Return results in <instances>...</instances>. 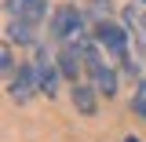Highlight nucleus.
<instances>
[{
  "label": "nucleus",
  "instance_id": "obj_5",
  "mask_svg": "<svg viewBox=\"0 0 146 142\" xmlns=\"http://www.w3.org/2000/svg\"><path fill=\"white\" fill-rule=\"evenodd\" d=\"M33 69H36V84H40V95H55V91H58V77H62V69L55 66V58L44 51V48L36 51Z\"/></svg>",
  "mask_w": 146,
  "mask_h": 142
},
{
  "label": "nucleus",
  "instance_id": "obj_13",
  "mask_svg": "<svg viewBox=\"0 0 146 142\" xmlns=\"http://www.w3.org/2000/svg\"><path fill=\"white\" fill-rule=\"evenodd\" d=\"M135 4H143V7H146V0H135Z\"/></svg>",
  "mask_w": 146,
  "mask_h": 142
},
{
  "label": "nucleus",
  "instance_id": "obj_12",
  "mask_svg": "<svg viewBox=\"0 0 146 142\" xmlns=\"http://www.w3.org/2000/svg\"><path fill=\"white\" fill-rule=\"evenodd\" d=\"M124 142H139V139H135V135H128V139H124Z\"/></svg>",
  "mask_w": 146,
  "mask_h": 142
},
{
  "label": "nucleus",
  "instance_id": "obj_2",
  "mask_svg": "<svg viewBox=\"0 0 146 142\" xmlns=\"http://www.w3.org/2000/svg\"><path fill=\"white\" fill-rule=\"evenodd\" d=\"M51 36L58 40V44H80V40H84V11L73 7V4L55 7V15H51Z\"/></svg>",
  "mask_w": 146,
  "mask_h": 142
},
{
  "label": "nucleus",
  "instance_id": "obj_8",
  "mask_svg": "<svg viewBox=\"0 0 146 142\" xmlns=\"http://www.w3.org/2000/svg\"><path fill=\"white\" fill-rule=\"evenodd\" d=\"M124 22H128V29H131V36H135L139 44H146V7L143 4L124 7Z\"/></svg>",
  "mask_w": 146,
  "mask_h": 142
},
{
  "label": "nucleus",
  "instance_id": "obj_1",
  "mask_svg": "<svg viewBox=\"0 0 146 142\" xmlns=\"http://www.w3.org/2000/svg\"><path fill=\"white\" fill-rule=\"evenodd\" d=\"M95 40H99V48L113 58V66H121L124 73H135V62H131V55H128V29L124 26H117V22H110V18H99V22H95Z\"/></svg>",
  "mask_w": 146,
  "mask_h": 142
},
{
  "label": "nucleus",
  "instance_id": "obj_3",
  "mask_svg": "<svg viewBox=\"0 0 146 142\" xmlns=\"http://www.w3.org/2000/svg\"><path fill=\"white\" fill-rule=\"evenodd\" d=\"M44 11H48V0H7V18L29 26V29L44 22Z\"/></svg>",
  "mask_w": 146,
  "mask_h": 142
},
{
  "label": "nucleus",
  "instance_id": "obj_10",
  "mask_svg": "<svg viewBox=\"0 0 146 142\" xmlns=\"http://www.w3.org/2000/svg\"><path fill=\"white\" fill-rule=\"evenodd\" d=\"M0 73H4V80H11V73H15V62H11V48L7 44L0 48Z\"/></svg>",
  "mask_w": 146,
  "mask_h": 142
},
{
  "label": "nucleus",
  "instance_id": "obj_11",
  "mask_svg": "<svg viewBox=\"0 0 146 142\" xmlns=\"http://www.w3.org/2000/svg\"><path fill=\"white\" fill-rule=\"evenodd\" d=\"M91 7H99V11H106V7H113V0H91Z\"/></svg>",
  "mask_w": 146,
  "mask_h": 142
},
{
  "label": "nucleus",
  "instance_id": "obj_4",
  "mask_svg": "<svg viewBox=\"0 0 146 142\" xmlns=\"http://www.w3.org/2000/svg\"><path fill=\"white\" fill-rule=\"evenodd\" d=\"M7 95H11L15 102H29L33 95H40V84H36V69H33V62L15 69V77L7 80Z\"/></svg>",
  "mask_w": 146,
  "mask_h": 142
},
{
  "label": "nucleus",
  "instance_id": "obj_7",
  "mask_svg": "<svg viewBox=\"0 0 146 142\" xmlns=\"http://www.w3.org/2000/svg\"><path fill=\"white\" fill-rule=\"evenodd\" d=\"M73 109L80 113V117H95V109H99V91L95 84H73Z\"/></svg>",
  "mask_w": 146,
  "mask_h": 142
},
{
  "label": "nucleus",
  "instance_id": "obj_6",
  "mask_svg": "<svg viewBox=\"0 0 146 142\" xmlns=\"http://www.w3.org/2000/svg\"><path fill=\"white\" fill-rule=\"evenodd\" d=\"M58 69H62L66 80H77L84 73V51H80V44H62L58 48Z\"/></svg>",
  "mask_w": 146,
  "mask_h": 142
},
{
  "label": "nucleus",
  "instance_id": "obj_9",
  "mask_svg": "<svg viewBox=\"0 0 146 142\" xmlns=\"http://www.w3.org/2000/svg\"><path fill=\"white\" fill-rule=\"evenodd\" d=\"M131 109L146 120V77L139 80V88H135V95H131Z\"/></svg>",
  "mask_w": 146,
  "mask_h": 142
}]
</instances>
